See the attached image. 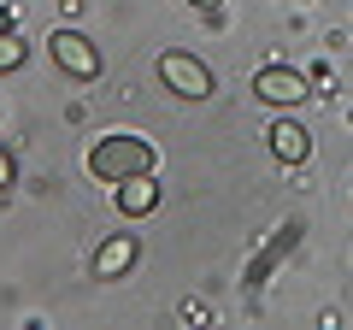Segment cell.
Instances as JSON below:
<instances>
[{"label": "cell", "instance_id": "3957f363", "mask_svg": "<svg viewBox=\"0 0 353 330\" xmlns=\"http://www.w3.org/2000/svg\"><path fill=\"white\" fill-rule=\"evenodd\" d=\"M48 53H53V65H59V71L83 77V83H94V77H101V48H94L83 30H53V36H48Z\"/></svg>", "mask_w": 353, "mask_h": 330}, {"label": "cell", "instance_id": "9c48e42d", "mask_svg": "<svg viewBox=\"0 0 353 330\" xmlns=\"http://www.w3.org/2000/svg\"><path fill=\"white\" fill-rule=\"evenodd\" d=\"M12 177H18V165H12V153L0 148V189H12Z\"/></svg>", "mask_w": 353, "mask_h": 330}, {"label": "cell", "instance_id": "7a4b0ae2", "mask_svg": "<svg viewBox=\"0 0 353 330\" xmlns=\"http://www.w3.org/2000/svg\"><path fill=\"white\" fill-rule=\"evenodd\" d=\"M159 77H165V89L183 95V101H206V95L218 89L212 71H206L194 53H183V48H165V53H159Z\"/></svg>", "mask_w": 353, "mask_h": 330}, {"label": "cell", "instance_id": "277c9868", "mask_svg": "<svg viewBox=\"0 0 353 330\" xmlns=\"http://www.w3.org/2000/svg\"><path fill=\"white\" fill-rule=\"evenodd\" d=\"M253 95H259L265 106H301L306 101V77L289 71V65H259V71H253Z\"/></svg>", "mask_w": 353, "mask_h": 330}, {"label": "cell", "instance_id": "52a82bcc", "mask_svg": "<svg viewBox=\"0 0 353 330\" xmlns=\"http://www.w3.org/2000/svg\"><path fill=\"white\" fill-rule=\"evenodd\" d=\"M271 153H277L283 165H301L306 153H312V136H306L301 124H289V118H283V124H271Z\"/></svg>", "mask_w": 353, "mask_h": 330}, {"label": "cell", "instance_id": "8992f818", "mask_svg": "<svg viewBox=\"0 0 353 330\" xmlns=\"http://www.w3.org/2000/svg\"><path fill=\"white\" fill-rule=\"evenodd\" d=\"M136 236H112V242H101V254H94V271L101 278H124L130 266H136Z\"/></svg>", "mask_w": 353, "mask_h": 330}, {"label": "cell", "instance_id": "6da1fadb", "mask_svg": "<svg viewBox=\"0 0 353 330\" xmlns=\"http://www.w3.org/2000/svg\"><path fill=\"white\" fill-rule=\"evenodd\" d=\"M159 165V148L141 136H101L94 148H88V177L101 183H124V177H141V171H153Z\"/></svg>", "mask_w": 353, "mask_h": 330}, {"label": "cell", "instance_id": "30bf717a", "mask_svg": "<svg viewBox=\"0 0 353 330\" xmlns=\"http://www.w3.org/2000/svg\"><path fill=\"white\" fill-rule=\"evenodd\" d=\"M189 6H201V12H218V6H224V0H189Z\"/></svg>", "mask_w": 353, "mask_h": 330}, {"label": "cell", "instance_id": "5b68a950", "mask_svg": "<svg viewBox=\"0 0 353 330\" xmlns=\"http://www.w3.org/2000/svg\"><path fill=\"white\" fill-rule=\"evenodd\" d=\"M153 206H159V183H153V171L118 183V213H124V218H141V213H153Z\"/></svg>", "mask_w": 353, "mask_h": 330}, {"label": "cell", "instance_id": "ba28073f", "mask_svg": "<svg viewBox=\"0 0 353 330\" xmlns=\"http://www.w3.org/2000/svg\"><path fill=\"white\" fill-rule=\"evenodd\" d=\"M24 36H18V30H0V71H18V65H24Z\"/></svg>", "mask_w": 353, "mask_h": 330}]
</instances>
